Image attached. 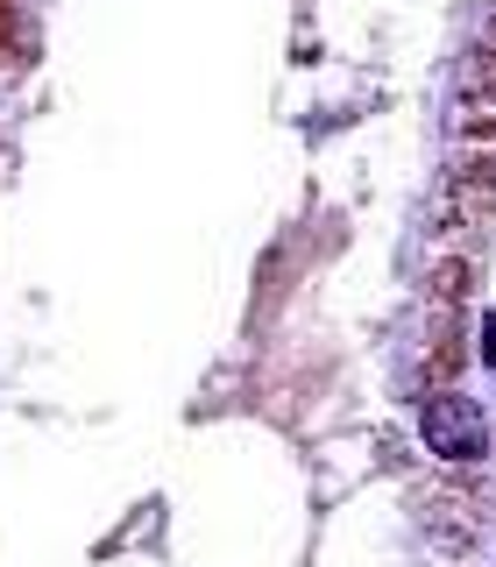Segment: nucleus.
<instances>
[{
	"label": "nucleus",
	"mask_w": 496,
	"mask_h": 567,
	"mask_svg": "<svg viewBox=\"0 0 496 567\" xmlns=\"http://www.w3.org/2000/svg\"><path fill=\"white\" fill-rule=\"evenodd\" d=\"M418 440L440 461H483L489 454V419H483V404H475V398L440 390V398H425V412H418Z\"/></svg>",
	"instance_id": "nucleus-1"
}]
</instances>
